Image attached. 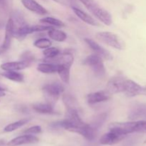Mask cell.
<instances>
[{
    "mask_svg": "<svg viewBox=\"0 0 146 146\" xmlns=\"http://www.w3.org/2000/svg\"><path fill=\"white\" fill-rule=\"evenodd\" d=\"M11 18L13 20V22H14V28L24 27V26L27 24L24 16L22 15V14L19 11H14L13 12L12 15H11Z\"/></svg>",
    "mask_w": 146,
    "mask_h": 146,
    "instance_id": "25",
    "label": "cell"
},
{
    "mask_svg": "<svg viewBox=\"0 0 146 146\" xmlns=\"http://www.w3.org/2000/svg\"><path fill=\"white\" fill-rule=\"evenodd\" d=\"M53 1H56V2H58V3H60V1H59V0H53Z\"/></svg>",
    "mask_w": 146,
    "mask_h": 146,
    "instance_id": "37",
    "label": "cell"
},
{
    "mask_svg": "<svg viewBox=\"0 0 146 146\" xmlns=\"http://www.w3.org/2000/svg\"><path fill=\"white\" fill-rule=\"evenodd\" d=\"M54 106L48 104V103H37L33 105V109L36 112L41 114H48V115H54L56 112L54 111Z\"/></svg>",
    "mask_w": 146,
    "mask_h": 146,
    "instance_id": "17",
    "label": "cell"
},
{
    "mask_svg": "<svg viewBox=\"0 0 146 146\" xmlns=\"http://www.w3.org/2000/svg\"><path fill=\"white\" fill-rule=\"evenodd\" d=\"M72 9L74 11V12L75 13L76 15L80 19L82 20L83 21H84L86 24H89L91 26H98V23L91 16H90L89 14H87L86 12L84 11L83 10H81V9H78L76 7H72Z\"/></svg>",
    "mask_w": 146,
    "mask_h": 146,
    "instance_id": "18",
    "label": "cell"
},
{
    "mask_svg": "<svg viewBox=\"0 0 146 146\" xmlns=\"http://www.w3.org/2000/svg\"><path fill=\"white\" fill-rule=\"evenodd\" d=\"M123 93L130 97L136 96H146V86L140 85L134 81L126 78Z\"/></svg>",
    "mask_w": 146,
    "mask_h": 146,
    "instance_id": "7",
    "label": "cell"
},
{
    "mask_svg": "<svg viewBox=\"0 0 146 146\" xmlns=\"http://www.w3.org/2000/svg\"><path fill=\"white\" fill-rule=\"evenodd\" d=\"M0 90H2V91H5V89H4V88H2V87L0 86Z\"/></svg>",
    "mask_w": 146,
    "mask_h": 146,
    "instance_id": "36",
    "label": "cell"
},
{
    "mask_svg": "<svg viewBox=\"0 0 146 146\" xmlns=\"http://www.w3.org/2000/svg\"><path fill=\"white\" fill-rule=\"evenodd\" d=\"M126 135H121L117 133L113 132V131H110L109 133L104 134L100 139V143L102 145H111L116 144L123 140Z\"/></svg>",
    "mask_w": 146,
    "mask_h": 146,
    "instance_id": "11",
    "label": "cell"
},
{
    "mask_svg": "<svg viewBox=\"0 0 146 146\" xmlns=\"http://www.w3.org/2000/svg\"><path fill=\"white\" fill-rule=\"evenodd\" d=\"M13 37H14V22L10 17L7 20L5 25V36L2 44L0 46V54H3L9 48Z\"/></svg>",
    "mask_w": 146,
    "mask_h": 146,
    "instance_id": "8",
    "label": "cell"
},
{
    "mask_svg": "<svg viewBox=\"0 0 146 146\" xmlns=\"http://www.w3.org/2000/svg\"><path fill=\"white\" fill-rule=\"evenodd\" d=\"M29 121L30 118H23V119L19 120V121H16V122L12 123L9 124V125H7V126L4 128V131L5 133L12 132V131H16V130L19 129V128H20L21 127H22L23 125L27 124Z\"/></svg>",
    "mask_w": 146,
    "mask_h": 146,
    "instance_id": "26",
    "label": "cell"
},
{
    "mask_svg": "<svg viewBox=\"0 0 146 146\" xmlns=\"http://www.w3.org/2000/svg\"><path fill=\"white\" fill-rule=\"evenodd\" d=\"M51 44H52V43H51V41H50V39H48V38H41L36 40L34 43V46H36V48L45 49V48H48V47L51 46Z\"/></svg>",
    "mask_w": 146,
    "mask_h": 146,
    "instance_id": "31",
    "label": "cell"
},
{
    "mask_svg": "<svg viewBox=\"0 0 146 146\" xmlns=\"http://www.w3.org/2000/svg\"><path fill=\"white\" fill-rule=\"evenodd\" d=\"M97 39L104 44L116 49L121 50L124 48V44L122 40L115 34L111 32H99L96 35Z\"/></svg>",
    "mask_w": 146,
    "mask_h": 146,
    "instance_id": "5",
    "label": "cell"
},
{
    "mask_svg": "<svg viewBox=\"0 0 146 146\" xmlns=\"http://www.w3.org/2000/svg\"><path fill=\"white\" fill-rule=\"evenodd\" d=\"M107 116H108V115H107L106 113L99 114V115H98L95 118H94L92 123L90 124V125H91L96 131H98V130L99 129L100 127H101L106 121Z\"/></svg>",
    "mask_w": 146,
    "mask_h": 146,
    "instance_id": "27",
    "label": "cell"
},
{
    "mask_svg": "<svg viewBox=\"0 0 146 146\" xmlns=\"http://www.w3.org/2000/svg\"><path fill=\"white\" fill-rule=\"evenodd\" d=\"M40 21H41V23H44V24H49V25L54 26V27H65V24H64L62 21L58 19L53 18V17H44V18L40 19Z\"/></svg>",
    "mask_w": 146,
    "mask_h": 146,
    "instance_id": "28",
    "label": "cell"
},
{
    "mask_svg": "<svg viewBox=\"0 0 146 146\" xmlns=\"http://www.w3.org/2000/svg\"><path fill=\"white\" fill-rule=\"evenodd\" d=\"M85 41L88 44V46L95 52V54L101 56L102 58L108 60V61H111V60L113 59V56L111 55V53L108 51H107L104 47L101 46V45H99L95 41H94L91 38H86Z\"/></svg>",
    "mask_w": 146,
    "mask_h": 146,
    "instance_id": "10",
    "label": "cell"
},
{
    "mask_svg": "<svg viewBox=\"0 0 146 146\" xmlns=\"http://www.w3.org/2000/svg\"><path fill=\"white\" fill-rule=\"evenodd\" d=\"M79 1L100 21L107 26H110L112 24L113 20L111 14L105 9L102 8L96 1L94 0H79Z\"/></svg>",
    "mask_w": 146,
    "mask_h": 146,
    "instance_id": "2",
    "label": "cell"
},
{
    "mask_svg": "<svg viewBox=\"0 0 146 146\" xmlns=\"http://www.w3.org/2000/svg\"><path fill=\"white\" fill-rule=\"evenodd\" d=\"M54 125L64 128L70 132L80 134L88 141H93L96 137L97 131H96L91 125L83 122V121L80 122H70L67 120L64 119L56 122Z\"/></svg>",
    "mask_w": 146,
    "mask_h": 146,
    "instance_id": "1",
    "label": "cell"
},
{
    "mask_svg": "<svg viewBox=\"0 0 146 146\" xmlns=\"http://www.w3.org/2000/svg\"><path fill=\"white\" fill-rule=\"evenodd\" d=\"M42 91L46 103L54 106L64 93V87L61 83L53 82L44 85L42 88Z\"/></svg>",
    "mask_w": 146,
    "mask_h": 146,
    "instance_id": "3",
    "label": "cell"
},
{
    "mask_svg": "<svg viewBox=\"0 0 146 146\" xmlns=\"http://www.w3.org/2000/svg\"><path fill=\"white\" fill-rule=\"evenodd\" d=\"M63 102L66 110H78V106L77 101L74 96L70 94H66L63 96Z\"/></svg>",
    "mask_w": 146,
    "mask_h": 146,
    "instance_id": "24",
    "label": "cell"
},
{
    "mask_svg": "<svg viewBox=\"0 0 146 146\" xmlns=\"http://www.w3.org/2000/svg\"><path fill=\"white\" fill-rule=\"evenodd\" d=\"M70 69L71 66L66 65H58V70L57 73L59 75L63 82L68 84L70 81Z\"/></svg>",
    "mask_w": 146,
    "mask_h": 146,
    "instance_id": "22",
    "label": "cell"
},
{
    "mask_svg": "<svg viewBox=\"0 0 146 146\" xmlns=\"http://www.w3.org/2000/svg\"><path fill=\"white\" fill-rule=\"evenodd\" d=\"M108 128L111 131L121 135H127L133 133V121L125 123H112L110 124Z\"/></svg>",
    "mask_w": 146,
    "mask_h": 146,
    "instance_id": "9",
    "label": "cell"
},
{
    "mask_svg": "<svg viewBox=\"0 0 146 146\" xmlns=\"http://www.w3.org/2000/svg\"><path fill=\"white\" fill-rule=\"evenodd\" d=\"M31 64L27 61H12V62L4 63L1 65V69L4 71H19V70L25 69L28 68Z\"/></svg>",
    "mask_w": 146,
    "mask_h": 146,
    "instance_id": "16",
    "label": "cell"
},
{
    "mask_svg": "<svg viewBox=\"0 0 146 146\" xmlns=\"http://www.w3.org/2000/svg\"><path fill=\"white\" fill-rule=\"evenodd\" d=\"M60 54H61L60 50L56 47H48L43 51V55L44 56L45 58H54L59 55Z\"/></svg>",
    "mask_w": 146,
    "mask_h": 146,
    "instance_id": "30",
    "label": "cell"
},
{
    "mask_svg": "<svg viewBox=\"0 0 146 146\" xmlns=\"http://www.w3.org/2000/svg\"><path fill=\"white\" fill-rule=\"evenodd\" d=\"M38 138L37 137L34 136L30 134H25V135H20V136L14 138L11 141L7 143L9 146H19L21 145H25V144H31L35 143L38 142Z\"/></svg>",
    "mask_w": 146,
    "mask_h": 146,
    "instance_id": "12",
    "label": "cell"
},
{
    "mask_svg": "<svg viewBox=\"0 0 146 146\" xmlns=\"http://www.w3.org/2000/svg\"><path fill=\"white\" fill-rule=\"evenodd\" d=\"M9 14V1L0 0V29L4 28L7 24V18Z\"/></svg>",
    "mask_w": 146,
    "mask_h": 146,
    "instance_id": "19",
    "label": "cell"
},
{
    "mask_svg": "<svg viewBox=\"0 0 146 146\" xmlns=\"http://www.w3.org/2000/svg\"><path fill=\"white\" fill-rule=\"evenodd\" d=\"M42 129L41 127L39 125H35V126L30 127V128H27V130L24 131L25 134H30V135H34V134H38L41 133Z\"/></svg>",
    "mask_w": 146,
    "mask_h": 146,
    "instance_id": "34",
    "label": "cell"
},
{
    "mask_svg": "<svg viewBox=\"0 0 146 146\" xmlns=\"http://www.w3.org/2000/svg\"><path fill=\"white\" fill-rule=\"evenodd\" d=\"M37 70L40 72L43 73V74H54V73H57L58 65L47 62L41 63V64H39L38 65Z\"/></svg>",
    "mask_w": 146,
    "mask_h": 146,
    "instance_id": "21",
    "label": "cell"
},
{
    "mask_svg": "<svg viewBox=\"0 0 146 146\" xmlns=\"http://www.w3.org/2000/svg\"><path fill=\"white\" fill-rule=\"evenodd\" d=\"M68 1H69V2L71 3V4H75L76 1V0H68Z\"/></svg>",
    "mask_w": 146,
    "mask_h": 146,
    "instance_id": "35",
    "label": "cell"
},
{
    "mask_svg": "<svg viewBox=\"0 0 146 146\" xmlns=\"http://www.w3.org/2000/svg\"><path fill=\"white\" fill-rule=\"evenodd\" d=\"M133 133H146V119L133 121Z\"/></svg>",
    "mask_w": 146,
    "mask_h": 146,
    "instance_id": "29",
    "label": "cell"
},
{
    "mask_svg": "<svg viewBox=\"0 0 146 146\" xmlns=\"http://www.w3.org/2000/svg\"><path fill=\"white\" fill-rule=\"evenodd\" d=\"M111 98V94L107 91H99L97 92L91 93L87 96V101L91 105L98 104V103L104 102Z\"/></svg>",
    "mask_w": 146,
    "mask_h": 146,
    "instance_id": "13",
    "label": "cell"
},
{
    "mask_svg": "<svg viewBox=\"0 0 146 146\" xmlns=\"http://www.w3.org/2000/svg\"><path fill=\"white\" fill-rule=\"evenodd\" d=\"M131 120H137L139 118H146V104H136L132 107L128 114Z\"/></svg>",
    "mask_w": 146,
    "mask_h": 146,
    "instance_id": "15",
    "label": "cell"
},
{
    "mask_svg": "<svg viewBox=\"0 0 146 146\" xmlns=\"http://www.w3.org/2000/svg\"><path fill=\"white\" fill-rule=\"evenodd\" d=\"M21 3L26 9L39 15L48 14V11L35 0H21Z\"/></svg>",
    "mask_w": 146,
    "mask_h": 146,
    "instance_id": "14",
    "label": "cell"
},
{
    "mask_svg": "<svg viewBox=\"0 0 146 146\" xmlns=\"http://www.w3.org/2000/svg\"><path fill=\"white\" fill-rule=\"evenodd\" d=\"M0 76H1V73H0Z\"/></svg>",
    "mask_w": 146,
    "mask_h": 146,
    "instance_id": "38",
    "label": "cell"
},
{
    "mask_svg": "<svg viewBox=\"0 0 146 146\" xmlns=\"http://www.w3.org/2000/svg\"><path fill=\"white\" fill-rule=\"evenodd\" d=\"M126 78L121 75H117L109 80L106 86V91L110 94L123 93Z\"/></svg>",
    "mask_w": 146,
    "mask_h": 146,
    "instance_id": "6",
    "label": "cell"
},
{
    "mask_svg": "<svg viewBox=\"0 0 146 146\" xmlns=\"http://www.w3.org/2000/svg\"><path fill=\"white\" fill-rule=\"evenodd\" d=\"M1 76L7 78V79L18 83L24 82V74L17 72V71H6L5 72L1 74Z\"/></svg>",
    "mask_w": 146,
    "mask_h": 146,
    "instance_id": "23",
    "label": "cell"
},
{
    "mask_svg": "<svg viewBox=\"0 0 146 146\" xmlns=\"http://www.w3.org/2000/svg\"><path fill=\"white\" fill-rule=\"evenodd\" d=\"M20 58H21V61H27V62L31 64L35 60V56H34V55L31 51H27L21 54V56H20Z\"/></svg>",
    "mask_w": 146,
    "mask_h": 146,
    "instance_id": "33",
    "label": "cell"
},
{
    "mask_svg": "<svg viewBox=\"0 0 146 146\" xmlns=\"http://www.w3.org/2000/svg\"><path fill=\"white\" fill-rule=\"evenodd\" d=\"M52 27L49 26L44 25H34V26H29L28 27V33L29 34L34 32H41V31H48Z\"/></svg>",
    "mask_w": 146,
    "mask_h": 146,
    "instance_id": "32",
    "label": "cell"
},
{
    "mask_svg": "<svg viewBox=\"0 0 146 146\" xmlns=\"http://www.w3.org/2000/svg\"><path fill=\"white\" fill-rule=\"evenodd\" d=\"M48 35L50 38L56 41H58V42H63L67 38L66 34L64 31L54 28H51L48 30Z\"/></svg>",
    "mask_w": 146,
    "mask_h": 146,
    "instance_id": "20",
    "label": "cell"
},
{
    "mask_svg": "<svg viewBox=\"0 0 146 146\" xmlns=\"http://www.w3.org/2000/svg\"><path fill=\"white\" fill-rule=\"evenodd\" d=\"M84 64L88 66L97 77L103 78L106 75V68L103 62V58L97 54L88 56L84 59Z\"/></svg>",
    "mask_w": 146,
    "mask_h": 146,
    "instance_id": "4",
    "label": "cell"
}]
</instances>
